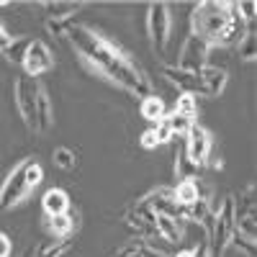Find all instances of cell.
Here are the masks:
<instances>
[{"label": "cell", "instance_id": "cell-24", "mask_svg": "<svg viewBox=\"0 0 257 257\" xmlns=\"http://www.w3.org/2000/svg\"><path fill=\"white\" fill-rule=\"evenodd\" d=\"M11 252H13V242H11V237L6 231H0V257H11Z\"/></svg>", "mask_w": 257, "mask_h": 257}, {"label": "cell", "instance_id": "cell-17", "mask_svg": "<svg viewBox=\"0 0 257 257\" xmlns=\"http://www.w3.org/2000/svg\"><path fill=\"white\" fill-rule=\"evenodd\" d=\"M139 113H142V118H144V121L157 123V121H162V118L167 116V105H165V100H162L160 95L149 93L147 98H142V100H139Z\"/></svg>", "mask_w": 257, "mask_h": 257}, {"label": "cell", "instance_id": "cell-8", "mask_svg": "<svg viewBox=\"0 0 257 257\" xmlns=\"http://www.w3.org/2000/svg\"><path fill=\"white\" fill-rule=\"evenodd\" d=\"M173 196L178 206L185 211V219H190L193 213H203L206 208L211 211V190L198 175H185L178 180L173 188Z\"/></svg>", "mask_w": 257, "mask_h": 257}, {"label": "cell", "instance_id": "cell-20", "mask_svg": "<svg viewBox=\"0 0 257 257\" xmlns=\"http://www.w3.org/2000/svg\"><path fill=\"white\" fill-rule=\"evenodd\" d=\"M237 49H239V59L242 62H254V57H257V36H254L252 29H247V34L239 39Z\"/></svg>", "mask_w": 257, "mask_h": 257}, {"label": "cell", "instance_id": "cell-19", "mask_svg": "<svg viewBox=\"0 0 257 257\" xmlns=\"http://www.w3.org/2000/svg\"><path fill=\"white\" fill-rule=\"evenodd\" d=\"M52 160L59 170H67V173H72V170H77V152L70 147H57L54 152H52Z\"/></svg>", "mask_w": 257, "mask_h": 257}, {"label": "cell", "instance_id": "cell-25", "mask_svg": "<svg viewBox=\"0 0 257 257\" xmlns=\"http://www.w3.org/2000/svg\"><path fill=\"white\" fill-rule=\"evenodd\" d=\"M196 257H211V247H208V237H203L201 242H196Z\"/></svg>", "mask_w": 257, "mask_h": 257}, {"label": "cell", "instance_id": "cell-7", "mask_svg": "<svg viewBox=\"0 0 257 257\" xmlns=\"http://www.w3.org/2000/svg\"><path fill=\"white\" fill-rule=\"evenodd\" d=\"M237 201V231H234L231 244L247 249L249 257H254V242H257V213H254V185H247L239 196H234Z\"/></svg>", "mask_w": 257, "mask_h": 257}, {"label": "cell", "instance_id": "cell-4", "mask_svg": "<svg viewBox=\"0 0 257 257\" xmlns=\"http://www.w3.org/2000/svg\"><path fill=\"white\" fill-rule=\"evenodd\" d=\"M162 77L175 85L180 93H190V95H203V98H219L226 90V70L221 67H213V64H206L203 70L198 72H185L175 64H165L162 67Z\"/></svg>", "mask_w": 257, "mask_h": 257}, {"label": "cell", "instance_id": "cell-14", "mask_svg": "<svg viewBox=\"0 0 257 257\" xmlns=\"http://www.w3.org/2000/svg\"><path fill=\"white\" fill-rule=\"evenodd\" d=\"M152 226H155V237L165 239L167 244H178L185 231V221L173 219V216H162V213H152Z\"/></svg>", "mask_w": 257, "mask_h": 257}, {"label": "cell", "instance_id": "cell-13", "mask_svg": "<svg viewBox=\"0 0 257 257\" xmlns=\"http://www.w3.org/2000/svg\"><path fill=\"white\" fill-rule=\"evenodd\" d=\"M44 226L54 242H70V237L77 231L80 221L72 211H67V213H59V216H47Z\"/></svg>", "mask_w": 257, "mask_h": 257}, {"label": "cell", "instance_id": "cell-18", "mask_svg": "<svg viewBox=\"0 0 257 257\" xmlns=\"http://www.w3.org/2000/svg\"><path fill=\"white\" fill-rule=\"evenodd\" d=\"M173 113L188 118V121H196L198 118V98L196 95H190V93H180L173 103V108H170Z\"/></svg>", "mask_w": 257, "mask_h": 257}, {"label": "cell", "instance_id": "cell-2", "mask_svg": "<svg viewBox=\"0 0 257 257\" xmlns=\"http://www.w3.org/2000/svg\"><path fill=\"white\" fill-rule=\"evenodd\" d=\"M247 24L242 21L237 3H219V0H203L193 6L190 13V34L198 36L211 49L237 47L239 39L247 34Z\"/></svg>", "mask_w": 257, "mask_h": 257}, {"label": "cell", "instance_id": "cell-16", "mask_svg": "<svg viewBox=\"0 0 257 257\" xmlns=\"http://www.w3.org/2000/svg\"><path fill=\"white\" fill-rule=\"evenodd\" d=\"M113 257H167L160 247H155L149 239H142V237H137V239H132V242H126L123 247H118L116 252H113Z\"/></svg>", "mask_w": 257, "mask_h": 257}, {"label": "cell", "instance_id": "cell-5", "mask_svg": "<svg viewBox=\"0 0 257 257\" xmlns=\"http://www.w3.org/2000/svg\"><path fill=\"white\" fill-rule=\"evenodd\" d=\"M41 180H44V167H41V162L36 157L21 160L6 175V180L0 183V208L11 211V208L21 206Z\"/></svg>", "mask_w": 257, "mask_h": 257}, {"label": "cell", "instance_id": "cell-3", "mask_svg": "<svg viewBox=\"0 0 257 257\" xmlns=\"http://www.w3.org/2000/svg\"><path fill=\"white\" fill-rule=\"evenodd\" d=\"M13 100L18 116L24 118L26 128L34 134H44L54 126V108H52V98L47 88L41 85V80L21 75L13 82Z\"/></svg>", "mask_w": 257, "mask_h": 257}, {"label": "cell", "instance_id": "cell-10", "mask_svg": "<svg viewBox=\"0 0 257 257\" xmlns=\"http://www.w3.org/2000/svg\"><path fill=\"white\" fill-rule=\"evenodd\" d=\"M21 59V67H24V75L26 77H34L39 80L41 75H47L54 70V52L49 49L47 41H41V39H31V41H24V52L18 54Z\"/></svg>", "mask_w": 257, "mask_h": 257}, {"label": "cell", "instance_id": "cell-21", "mask_svg": "<svg viewBox=\"0 0 257 257\" xmlns=\"http://www.w3.org/2000/svg\"><path fill=\"white\" fill-rule=\"evenodd\" d=\"M18 44H21V39H16V36L3 26V21H0V52L8 54V59H18V57H16Z\"/></svg>", "mask_w": 257, "mask_h": 257}, {"label": "cell", "instance_id": "cell-23", "mask_svg": "<svg viewBox=\"0 0 257 257\" xmlns=\"http://www.w3.org/2000/svg\"><path fill=\"white\" fill-rule=\"evenodd\" d=\"M139 144H142L144 149H157V147H162V139H160V134H157V128H155V126L144 128L142 137H139Z\"/></svg>", "mask_w": 257, "mask_h": 257}, {"label": "cell", "instance_id": "cell-26", "mask_svg": "<svg viewBox=\"0 0 257 257\" xmlns=\"http://www.w3.org/2000/svg\"><path fill=\"white\" fill-rule=\"evenodd\" d=\"M175 257H196V244H190V247H183L180 252H175Z\"/></svg>", "mask_w": 257, "mask_h": 257}, {"label": "cell", "instance_id": "cell-1", "mask_svg": "<svg viewBox=\"0 0 257 257\" xmlns=\"http://www.w3.org/2000/svg\"><path fill=\"white\" fill-rule=\"evenodd\" d=\"M64 36L70 39L77 57L103 80H108L111 85H116V88H121L123 93L134 95V98H147L152 93V80L108 36H103L100 31L85 26V24H77V21L67 26Z\"/></svg>", "mask_w": 257, "mask_h": 257}, {"label": "cell", "instance_id": "cell-6", "mask_svg": "<svg viewBox=\"0 0 257 257\" xmlns=\"http://www.w3.org/2000/svg\"><path fill=\"white\" fill-rule=\"evenodd\" d=\"M234 231H237V201H234V196H224L221 203L213 208V216L208 224L211 257H224V252L231 247Z\"/></svg>", "mask_w": 257, "mask_h": 257}, {"label": "cell", "instance_id": "cell-12", "mask_svg": "<svg viewBox=\"0 0 257 257\" xmlns=\"http://www.w3.org/2000/svg\"><path fill=\"white\" fill-rule=\"evenodd\" d=\"M208 52H211V47L203 44L198 36L190 34L185 39L183 49H180V59L175 62V67H180L185 72H198V70H203L206 64H208Z\"/></svg>", "mask_w": 257, "mask_h": 257}, {"label": "cell", "instance_id": "cell-9", "mask_svg": "<svg viewBox=\"0 0 257 257\" xmlns=\"http://www.w3.org/2000/svg\"><path fill=\"white\" fill-rule=\"evenodd\" d=\"M170 34H173V13L167 3H149L147 6V36L155 54H165Z\"/></svg>", "mask_w": 257, "mask_h": 257}, {"label": "cell", "instance_id": "cell-22", "mask_svg": "<svg viewBox=\"0 0 257 257\" xmlns=\"http://www.w3.org/2000/svg\"><path fill=\"white\" fill-rule=\"evenodd\" d=\"M70 252V242H49L39 249L36 257H64Z\"/></svg>", "mask_w": 257, "mask_h": 257}, {"label": "cell", "instance_id": "cell-15", "mask_svg": "<svg viewBox=\"0 0 257 257\" xmlns=\"http://www.w3.org/2000/svg\"><path fill=\"white\" fill-rule=\"evenodd\" d=\"M72 208L70 193L64 188H49L44 196H41V211L44 216H59V213H67Z\"/></svg>", "mask_w": 257, "mask_h": 257}, {"label": "cell", "instance_id": "cell-11", "mask_svg": "<svg viewBox=\"0 0 257 257\" xmlns=\"http://www.w3.org/2000/svg\"><path fill=\"white\" fill-rule=\"evenodd\" d=\"M185 147H183V160L190 167H206L211 155H213V137L206 126L201 123H193L185 137H183Z\"/></svg>", "mask_w": 257, "mask_h": 257}]
</instances>
